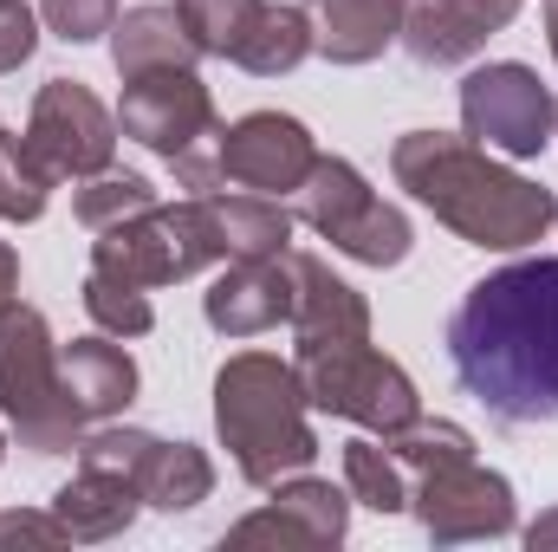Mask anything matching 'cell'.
I'll list each match as a JSON object with an SVG mask.
<instances>
[{"instance_id": "cell-1", "label": "cell", "mask_w": 558, "mask_h": 552, "mask_svg": "<svg viewBox=\"0 0 558 552\" xmlns=\"http://www.w3.org/2000/svg\"><path fill=\"white\" fill-rule=\"evenodd\" d=\"M448 364L487 416L526 429L558 416V261H513L474 279L448 319Z\"/></svg>"}, {"instance_id": "cell-2", "label": "cell", "mask_w": 558, "mask_h": 552, "mask_svg": "<svg viewBox=\"0 0 558 552\" xmlns=\"http://www.w3.org/2000/svg\"><path fill=\"white\" fill-rule=\"evenodd\" d=\"M397 189H410L422 208L454 228L468 248H494V254H520L533 248L558 221L553 189L526 182L520 169L494 163L474 137H448V131H410L390 149Z\"/></svg>"}, {"instance_id": "cell-3", "label": "cell", "mask_w": 558, "mask_h": 552, "mask_svg": "<svg viewBox=\"0 0 558 552\" xmlns=\"http://www.w3.org/2000/svg\"><path fill=\"white\" fill-rule=\"evenodd\" d=\"M305 384L274 351H241L215 371V429L247 488H274L318 461V435L305 422Z\"/></svg>"}, {"instance_id": "cell-4", "label": "cell", "mask_w": 558, "mask_h": 552, "mask_svg": "<svg viewBox=\"0 0 558 552\" xmlns=\"http://www.w3.org/2000/svg\"><path fill=\"white\" fill-rule=\"evenodd\" d=\"M0 416L13 422L20 448L33 455H65L85 435V416L65 391L59 345L33 305H0Z\"/></svg>"}, {"instance_id": "cell-5", "label": "cell", "mask_w": 558, "mask_h": 552, "mask_svg": "<svg viewBox=\"0 0 558 552\" xmlns=\"http://www.w3.org/2000/svg\"><path fill=\"white\" fill-rule=\"evenodd\" d=\"M118 131L156 149L182 189L208 195L221 189V118L215 98L195 72H149V79H124V105H118Z\"/></svg>"}, {"instance_id": "cell-6", "label": "cell", "mask_w": 558, "mask_h": 552, "mask_svg": "<svg viewBox=\"0 0 558 552\" xmlns=\"http://www.w3.org/2000/svg\"><path fill=\"white\" fill-rule=\"evenodd\" d=\"M215 261H228V248H221V228H215L208 195L156 202V208L131 215V221L98 228V241H92V274L118 279V286H137V292L175 286V279L202 274Z\"/></svg>"}, {"instance_id": "cell-7", "label": "cell", "mask_w": 558, "mask_h": 552, "mask_svg": "<svg viewBox=\"0 0 558 552\" xmlns=\"http://www.w3.org/2000/svg\"><path fill=\"white\" fill-rule=\"evenodd\" d=\"M299 384L305 404L325 416H344L371 435H397L403 422L422 416V397L410 371L397 358H384L371 338H344V345H299Z\"/></svg>"}, {"instance_id": "cell-8", "label": "cell", "mask_w": 558, "mask_h": 552, "mask_svg": "<svg viewBox=\"0 0 558 552\" xmlns=\"http://www.w3.org/2000/svg\"><path fill=\"white\" fill-rule=\"evenodd\" d=\"M299 221L312 235H325L338 254L364 261V267H397L410 254V215L390 208L344 156H318L312 176L299 182Z\"/></svg>"}, {"instance_id": "cell-9", "label": "cell", "mask_w": 558, "mask_h": 552, "mask_svg": "<svg viewBox=\"0 0 558 552\" xmlns=\"http://www.w3.org/2000/svg\"><path fill=\"white\" fill-rule=\"evenodd\" d=\"M461 131L481 149H500V156L526 163L558 137V98L520 59L481 65V72L461 79Z\"/></svg>"}, {"instance_id": "cell-10", "label": "cell", "mask_w": 558, "mask_h": 552, "mask_svg": "<svg viewBox=\"0 0 558 552\" xmlns=\"http://www.w3.org/2000/svg\"><path fill=\"white\" fill-rule=\"evenodd\" d=\"M410 507H416L422 533H428L435 547L500 540V533H513V527H520V507H513L507 475L481 468L474 455H454V461L416 468V481H410Z\"/></svg>"}, {"instance_id": "cell-11", "label": "cell", "mask_w": 558, "mask_h": 552, "mask_svg": "<svg viewBox=\"0 0 558 552\" xmlns=\"http://www.w3.org/2000/svg\"><path fill=\"white\" fill-rule=\"evenodd\" d=\"M118 118L78 85V79H46L39 98H33V118H26V149L39 156V169L52 182H85V176H105L111 156H118Z\"/></svg>"}, {"instance_id": "cell-12", "label": "cell", "mask_w": 558, "mask_h": 552, "mask_svg": "<svg viewBox=\"0 0 558 552\" xmlns=\"http://www.w3.org/2000/svg\"><path fill=\"white\" fill-rule=\"evenodd\" d=\"M78 461L124 468L137 481L143 507H156V514H189V507H202L215 494V461L195 442H162V435H143V429L78 435Z\"/></svg>"}, {"instance_id": "cell-13", "label": "cell", "mask_w": 558, "mask_h": 552, "mask_svg": "<svg viewBox=\"0 0 558 552\" xmlns=\"http://www.w3.org/2000/svg\"><path fill=\"white\" fill-rule=\"evenodd\" d=\"M312 163H318V143L286 111H247L241 124L221 131V182H241L254 195H299Z\"/></svg>"}, {"instance_id": "cell-14", "label": "cell", "mask_w": 558, "mask_h": 552, "mask_svg": "<svg viewBox=\"0 0 558 552\" xmlns=\"http://www.w3.org/2000/svg\"><path fill=\"white\" fill-rule=\"evenodd\" d=\"M274 501L260 514H247L241 527H228L221 547H338L351 527V501L331 481L312 475H286L267 488Z\"/></svg>"}, {"instance_id": "cell-15", "label": "cell", "mask_w": 558, "mask_h": 552, "mask_svg": "<svg viewBox=\"0 0 558 552\" xmlns=\"http://www.w3.org/2000/svg\"><path fill=\"white\" fill-rule=\"evenodd\" d=\"M292 305H299L292 248L274 261H228V274L202 292V312L221 338H254V332L292 325Z\"/></svg>"}, {"instance_id": "cell-16", "label": "cell", "mask_w": 558, "mask_h": 552, "mask_svg": "<svg viewBox=\"0 0 558 552\" xmlns=\"http://www.w3.org/2000/svg\"><path fill=\"white\" fill-rule=\"evenodd\" d=\"M513 13H520V0H410L403 46L416 65H461L494 33H507Z\"/></svg>"}, {"instance_id": "cell-17", "label": "cell", "mask_w": 558, "mask_h": 552, "mask_svg": "<svg viewBox=\"0 0 558 552\" xmlns=\"http://www.w3.org/2000/svg\"><path fill=\"white\" fill-rule=\"evenodd\" d=\"M312 13V52L331 65H371L390 39H403L410 0H305Z\"/></svg>"}, {"instance_id": "cell-18", "label": "cell", "mask_w": 558, "mask_h": 552, "mask_svg": "<svg viewBox=\"0 0 558 552\" xmlns=\"http://www.w3.org/2000/svg\"><path fill=\"white\" fill-rule=\"evenodd\" d=\"M143 494L124 468H98V461H78V475L52 494V514L59 527L72 533V547H98V540H118L131 520H137Z\"/></svg>"}, {"instance_id": "cell-19", "label": "cell", "mask_w": 558, "mask_h": 552, "mask_svg": "<svg viewBox=\"0 0 558 552\" xmlns=\"http://www.w3.org/2000/svg\"><path fill=\"white\" fill-rule=\"evenodd\" d=\"M292 274H299V305H292V338L299 345L371 338V305L351 279H338L318 254H292Z\"/></svg>"}, {"instance_id": "cell-20", "label": "cell", "mask_w": 558, "mask_h": 552, "mask_svg": "<svg viewBox=\"0 0 558 552\" xmlns=\"http://www.w3.org/2000/svg\"><path fill=\"white\" fill-rule=\"evenodd\" d=\"M111 59L124 79H149V72H195L202 46L182 20V7H131L111 26Z\"/></svg>"}, {"instance_id": "cell-21", "label": "cell", "mask_w": 558, "mask_h": 552, "mask_svg": "<svg viewBox=\"0 0 558 552\" xmlns=\"http://www.w3.org/2000/svg\"><path fill=\"white\" fill-rule=\"evenodd\" d=\"M59 371H65V391H72V404H78L85 422L118 416L137 397V364H131L124 345H111V332L105 338H72L59 351Z\"/></svg>"}, {"instance_id": "cell-22", "label": "cell", "mask_w": 558, "mask_h": 552, "mask_svg": "<svg viewBox=\"0 0 558 552\" xmlns=\"http://www.w3.org/2000/svg\"><path fill=\"white\" fill-rule=\"evenodd\" d=\"M208 208L228 261H274L292 248V215L279 208V195H208Z\"/></svg>"}, {"instance_id": "cell-23", "label": "cell", "mask_w": 558, "mask_h": 552, "mask_svg": "<svg viewBox=\"0 0 558 552\" xmlns=\"http://www.w3.org/2000/svg\"><path fill=\"white\" fill-rule=\"evenodd\" d=\"M305 52H312V13H305V7H286V0H260L254 26H247L241 46H234V65L254 72V79H279V72H292Z\"/></svg>"}, {"instance_id": "cell-24", "label": "cell", "mask_w": 558, "mask_h": 552, "mask_svg": "<svg viewBox=\"0 0 558 552\" xmlns=\"http://www.w3.org/2000/svg\"><path fill=\"white\" fill-rule=\"evenodd\" d=\"M344 481H351V501H364V507H377V514H403V507H410V468H403L377 435L344 442Z\"/></svg>"}, {"instance_id": "cell-25", "label": "cell", "mask_w": 558, "mask_h": 552, "mask_svg": "<svg viewBox=\"0 0 558 552\" xmlns=\"http://www.w3.org/2000/svg\"><path fill=\"white\" fill-rule=\"evenodd\" d=\"M52 195V176L39 169V156L26 149V137L0 131V221H39Z\"/></svg>"}, {"instance_id": "cell-26", "label": "cell", "mask_w": 558, "mask_h": 552, "mask_svg": "<svg viewBox=\"0 0 558 552\" xmlns=\"http://www.w3.org/2000/svg\"><path fill=\"white\" fill-rule=\"evenodd\" d=\"M143 208H156V189L143 182V176H118V169H105V176H85V189L72 195V215L98 235V228H111V221H131Z\"/></svg>"}, {"instance_id": "cell-27", "label": "cell", "mask_w": 558, "mask_h": 552, "mask_svg": "<svg viewBox=\"0 0 558 552\" xmlns=\"http://www.w3.org/2000/svg\"><path fill=\"white\" fill-rule=\"evenodd\" d=\"M175 7H182V20H189V33H195L202 59H234L241 33H247L254 13H260V0H175Z\"/></svg>"}, {"instance_id": "cell-28", "label": "cell", "mask_w": 558, "mask_h": 552, "mask_svg": "<svg viewBox=\"0 0 558 552\" xmlns=\"http://www.w3.org/2000/svg\"><path fill=\"white\" fill-rule=\"evenodd\" d=\"M85 312H92L98 332H111V338H143V332L156 325V312H149V299H143L137 286H118V279H105V274L85 279Z\"/></svg>"}, {"instance_id": "cell-29", "label": "cell", "mask_w": 558, "mask_h": 552, "mask_svg": "<svg viewBox=\"0 0 558 552\" xmlns=\"http://www.w3.org/2000/svg\"><path fill=\"white\" fill-rule=\"evenodd\" d=\"M39 20L65 46H85V39H98V33L118 26V0H39Z\"/></svg>"}, {"instance_id": "cell-30", "label": "cell", "mask_w": 558, "mask_h": 552, "mask_svg": "<svg viewBox=\"0 0 558 552\" xmlns=\"http://www.w3.org/2000/svg\"><path fill=\"white\" fill-rule=\"evenodd\" d=\"M39 46V20L26 0H0V72H20Z\"/></svg>"}, {"instance_id": "cell-31", "label": "cell", "mask_w": 558, "mask_h": 552, "mask_svg": "<svg viewBox=\"0 0 558 552\" xmlns=\"http://www.w3.org/2000/svg\"><path fill=\"white\" fill-rule=\"evenodd\" d=\"M7 547H72V533L59 527V514H33V507H13L0 514V552Z\"/></svg>"}, {"instance_id": "cell-32", "label": "cell", "mask_w": 558, "mask_h": 552, "mask_svg": "<svg viewBox=\"0 0 558 552\" xmlns=\"http://www.w3.org/2000/svg\"><path fill=\"white\" fill-rule=\"evenodd\" d=\"M20 299V254L0 241V305H13Z\"/></svg>"}, {"instance_id": "cell-33", "label": "cell", "mask_w": 558, "mask_h": 552, "mask_svg": "<svg viewBox=\"0 0 558 552\" xmlns=\"http://www.w3.org/2000/svg\"><path fill=\"white\" fill-rule=\"evenodd\" d=\"M526 547H533V552H553L558 547V507L546 514V520H533V527H526Z\"/></svg>"}, {"instance_id": "cell-34", "label": "cell", "mask_w": 558, "mask_h": 552, "mask_svg": "<svg viewBox=\"0 0 558 552\" xmlns=\"http://www.w3.org/2000/svg\"><path fill=\"white\" fill-rule=\"evenodd\" d=\"M546 39H553V59H558V0H546Z\"/></svg>"}, {"instance_id": "cell-35", "label": "cell", "mask_w": 558, "mask_h": 552, "mask_svg": "<svg viewBox=\"0 0 558 552\" xmlns=\"http://www.w3.org/2000/svg\"><path fill=\"white\" fill-rule=\"evenodd\" d=\"M0 455H7V442H0Z\"/></svg>"}]
</instances>
